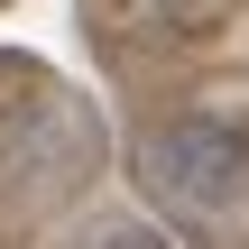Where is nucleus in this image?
Here are the masks:
<instances>
[{"label": "nucleus", "instance_id": "1", "mask_svg": "<svg viewBox=\"0 0 249 249\" xmlns=\"http://www.w3.org/2000/svg\"><path fill=\"white\" fill-rule=\"evenodd\" d=\"M148 176L166 194H185V203H231L240 176H249V148L231 129H213V120H185V129L148 139Z\"/></svg>", "mask_w": 249, "mask_h": 249}, {"label": "nucleus", "instance_id": "2", "mask_svg": "<svg viewBox=\"0 0 249 249\" xmlns=\"http://www.w3.org/2000/svg\"><path fill=\"white\" fill-rule=\"evenodd\" d=\"M92 249H166V240H157V231H102Z\"/></svg>", "mask_w": 249, "mask_h": 249}]
</instances>
